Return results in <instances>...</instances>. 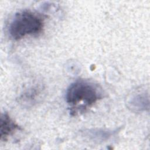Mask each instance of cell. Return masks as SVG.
Segmentation results:
<instances>
[{"label": "cell", "instance_id": "1", "mask_svg": "<svg viewBox=\"0 0 150 150\" xmlns=\"http://www.w3.org/2000/svg\"><path fill=\"white\" fill-rule=\"evenodd\" d=\"M103 97L101 88L87 80H78L71 83L66 93L70 112L76 115L84 111Z\"/></svg>", "mask_w": 150, "mask_h": 150}, {"label": "cell", "instance_id": "2", "mask_svg": "<svg viewBox=\"0 0 150 150\" xmlns=\"http://www.w3.org/2000/svg\"><path fill=\"white\" fill-rule=\"evenodd\" d=\"M43 26L42 16L29 10H23L15 13L11 22L9 32L11 36L18 40L27 35L40 33Z\"/></svg>", "mask_w": 150, "mask_h": 150}, {"label": "cell", "instance_id": "3", "mask_svg": "<svg viewBox=\"0 0 150 150\" xmlns=\"http://www.w3.org/2000/svg\"><path fill=\"white\" fill-rule=\"evenodd\" d=\"M19 129V126L8 113L5 112L1 114L0 120V139L1 141H5L10 135Z\"/></svg>", "mask_w": 150, "mask_h": 150}, {"label": "cell", "instance_id": "4", "mask_svg": "<svg viewBox=\"0 0 150 150\" xmlns=\"http://www.w3.org/2000/svg\"><path fill=\"white\" fill-rule=\"evenodd\" d=\"M117 130L115 131H104V130H100V129H89L88 131H86L87 136L91 138L94 140L96 141H104L107 139H108L110 137H111L116 132Z\"/></svg>", "mask_w": 150, "mask_h": 150}]
</instances>
